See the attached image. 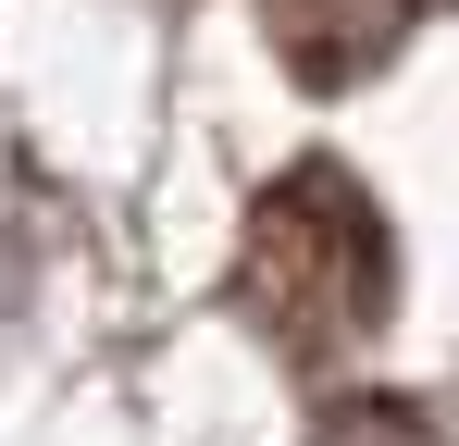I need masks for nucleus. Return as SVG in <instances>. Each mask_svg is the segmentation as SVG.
<instances>
[{
    "instance_id": "nucleus-1",
    "label": "nucleus",
    "mask_w": 459,
    "mask_h": 446,
    "mask_svg": "<svg viewBox=\"0 0 459 446\" xmlns=\"http://www.w3.org/2000/svg\"><path fill=\"white\" fill-rule=\"evenodd\" d=\"M310 446H447V434H435L422 409H397V397H360V409H335Z\"/></svg>"
}]
</instances>
